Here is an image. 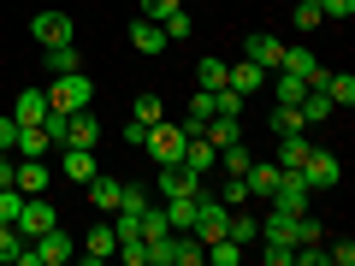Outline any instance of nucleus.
I'll list each match as a JSON object with an SVG mask.
<instances>
[{"label":"nucleus","mask_w":355,"mask_h":266,"mask_svg":"<svg viewBox=\"0 0 355 266\" xmlns=\"http://www.w3.org/2000/svg\"><path fill=\"white\" fill-rule=\"evenodd\" d=\"M207 260H214V266H237V260H243V242H231V237L207 242Z\"/></svg>","instance_id":"nucleus-34"},{"label":"nucleus","mask_w":355,"mask_h":266,"mask_svg":"<svg viewBox=\"0 0 355 266\" xmlns=\"http://www.w3.org/2000/svg\"><path fill=\"white\" fill-rule=\"evenodd\" d=\"M12 142H18V125H12V113L0 118V154H12Z\"/></svg>","instance_id":"nucleus-42"},{"label":"nucleus","mask_w":355,"mask_h":266,"mask_svg":"<svg viewBox=\"0 0 355 266\" xmlns=\"http://www.w3.org/2000/svg\"><path fill=\"white\" fill-rule=\"evenodd\" d=\"M296 130H308V125H302V113L279 101V107H272V136H296Z\"/></svg>","instance_id":"nucleus-30"},{"label":"nucleus","mask_w":355,"mask_h":266,"mask_svg":"<svg viewBox=\"0 0 355 266\" xmlns=\"http://www.w3.org/2000/svg\"><path fill=\"white\" fill-rule=\"evenodd\" d=\"M254 242H284V249H296V213H279V207H272V213L261 219V237Z\"/></svg>","instance_id":"nucleus-15"},{"label":"nucleus","mask_w":355,"mask_h":266,"mask_svg":"<svg viewBox=\"0 0 355 266\" xmlns=\"http://www.w3.org/2000/svg\"><path fill=\"white\" fill-rule=\"evenodd\" d=\"M95 142H101V118L89 113V107L65 113V148H95Z\"/></svg>","instance_id":"nucleus-9"},{"label":"nucleus","mask_w":355,"mask_h":266,"mask_svg":"<svg viewBox=\"0 0 355 266\" xmlns=\"http://www.w3.org/2000/svg\"><path fill=\"white\" fill-rule=\"evenodd\" d=\"M142 148L154 154V166H178V154H184V125H148V136H142Z\"/></svg>","instance_id":"nucleus-3"},{"label":"nucleus","mask_w":355,"mask_h":266,"mask_svg":"<svg viewBox=\"0 0 355 266\" xmlns=\"http://www.w3.org/2000/svg\"><path fill=\"white\" fill-rule=\"evenodd\" d=\"M308 148H314V142H308L302 130H296V136H279V166H284V172H291V166H302Z\"/></svg>","instance_id":"nucleus-27"},{"label":"nucleus","mask_w":355,"mask_h":266,"mask_svg":"<svg viewBox=\"0 0 355 266\" xmlns=\"http://www.w3.org/2000/svg\"><path fill=\"white\" fill-rule=\"evenodd\" d=\"M48 118V89H24L12 101V125H42Z\"/></svg>","instance_id":"nucleus-17"},{"label":"nucleus","mask_w":355,"mask_h":266,"mask_svg":"<svg viewBox=\"0 0 355 266\" xmlns=\"http://www.w3.org/2000/svg\"><path fill=\"white\" fill-rule=\"evenodd\" d=\"M53 225H60V207H53V202H36V195H24V213H18V237L36 242L42 231H53Z\"/></svg>","instance_id":"nucleus-5"},{"label":"nucleus","mask_w":355,"mask_h":266,"mask_svg":"<svg viewBox=\"0 0 355 266\" xmlns=\"http://www.w3.org/2000/svg\"><path fill=\"white\" fill-rule=\"evenodd\" d=\"M178 166H184V172H196V177L207 184V172L219 166V148L202 136V130H190V136H184V154H178Z\"/></svg>","instance_id":"nucleus-4"},{"label":"nucleus","mask_w":355,"mask_h":266,"mask_svg":"<svg viewBox=\"0 0 355 266\" xmlns=\"http://www.w3.org/2000/svg\"><path fill=\"white\" fill-rule=\"evenodd\" d=\"M30 254H36V266H65L77 254V242L65 237V225H53V231H42V237L30 242Z\"/></svg>","instance_id":"nucleus-6"},{"label":"nucleus","mask_w":355,"mask_h":266,"mask_svg":"<svg viewBox=\"0 0 355 266\" xmlns=\"http://www.w3.org/2000/svg\"><path fill=\"white\" fill-rule=\"evenodd\" d=\"M30 36H36L42 48H60V42H77V30H71L65 12H36L30 18Z\"/></svg>","instance_id":"nucleus-8"},{"label":"nucleus","mask_w":355,"mask_h":266,"mask_svg":"<svg viewBox=\"0 0 355 266\" xmlns=\"http://www.w3.org/2000/svg\"><path fill=\"white\" fill-rule=\"evenodd\" d=\"M142 136H148V125H142V118H130V125H125V142H130V148H142Z\"/></svg>","instance_id":"nucleus-45"},{"label":"nucleus","mask_w":355,"mask_h":266,"mask_svg":"<svg viewBox=\"0 0 355 266\" xmlns=\"http://www.w3.org/2000/svg\"><path fill=\"white\" fill-rule=\"evenodd\" d=\"M266 260H272V266H291L296 249H284V242H266Z\"/></svg>","instance_id":"nucleus-44"},{"label":"nucleus","mask_w":355,"mask_h":266,"mask_svg":"<svg viewBox=\"0 0 355 266\" xmlns=\"http://www.w3.org/2000/svg\"><path fill=\"white\" fill-rule=\"evenodd\" d=\"M225 83H231V89H243V95H254V89L266 83V71H261V65H254V60H237V65H231V71H225Z\"/></svg>","instance_id":"nucleus-22"},{"label":"nucleus","mask_w":355,"mask_h":266,"mask_svg":"<svg viewBox=\"0 0 355 266\" xmlns=\"http://www.w3.org/2000/svg\"><path fill=\"white\" fill-rule=\"evenodd\" d=\"M272 95H279L284 107H296V101L308 95V77H296V71H279V77H272Z\"/></svg>","instance_id":"nucleus-25"},{"label":"nucleus","mask_w":355,"mask_h":266,"mask_svg":"<svg viewBox=\"0 0 355 266\" xmlns=\"http://www.w3.org/2000/svg\"><path fill=\"white\" fill-rule=\"evenodd\" d=\"M178 6H184V0H142V12H148V18H154V24H160V18H166V12H178Z\"/></svg>","instance_id":"nucleus-41"},{"label":"nucleus","mask_w":355,"mask_h":266,"mask_svg":"<svg viewBox=\"0 0 355 266\" xmlns=\"http://www.w3.org/2000/svg\"><path fill=\"white\" fill-rule=\"evenodd\" d=\"M12 154H18V160H48V154H53V136H48L42 125H18Z\"/></svg>","instance_id":"nucleus-11"},{"label":"nucleus","mask_w":355,"mask_h":266,"mask_svg":"<svg viewBox=\"0 0 355 266\" xmlns=\"http://www.w3.org/2000/svg\"><path fill=\"white\" fill-rule=\"evenodd\" d=\"M160 30H166V42H190V30H196V18L184 12V6H178V12H166V18H160Z\"/></svg>","instance_id":"nucleus-29"},{"label":"nucleus","mask_w":355,"mask_h":266,"mask_svg":"<svg viewBox=\"0 0 355 266\" xmlns=\"http://www.w3.org/2000/svg\"><path fill=\"white\" fill-rule=\"evenodd\" d=\"M308 202H314V190H308L302 166H291V172L279 166V184H272V207H279V213H308Z\"/></svg>","instance_id":"nucleus-2"},{"label":"nucleus","mask_w":355,"mask_h":266,"mask_svg":"<svg viewBox=\"0 0 355 266\" xmlns=\"http://www.w3.org/2000/svg\"><path fill=\"white\" fill-rule=\"evenodd\" d=\"M119 254H125L130 266H148V242H142V237H130V242H119Z\"/></svg>","instance_id":"nucleus-39"},{"label":"nucleus","mask_w":355,"mask_h":266,"mask_svg":"<svg viewBox=\"0 0 355 266\" xmlns=\"http://www.w3.org/2000/svg\"><path fill=\"white\" fill-rule=\"evenodd\" d=\"M279 53H284V42H279V36L254 30V36H249V53H243V60H254L261 71H279Z\"/></svg>","instance_id":"nucleus-16"},{"label":"nucleus","mask_w":355,"mask_h":266,"mask_svg":"<svg viewBox=\"0 0 355 266\" xmlns=\"http://www.w3.org/2000/svg\"><path fill=\"white\" fill-rule=\"evenodd\" d=\"M18 249H24V237H18V225H0V260H18Z\"/></svg>","instance_id":"nucleus-37"},{"label":"nucleus","mask_w":355,"mask_h":266,"mask_svg":"<svg viewBox=\"0 0 355 266\" xmlns=\"http://www.w3.org/2000/svg\"><path fill=\"white\" fill-rule=\"evenodd\" d=\"M355 260V242L349 237H343V242H331V249H326V266H349Z\"/></svg>","instance_id":"nucleus-40"},{"label":"nucleus","mask_w":355,"mask_h":266,"mask_svg":"<svg viewBox=\"0 0 355 266\" xmlns=\"http://www.w3.org/2000/svg\"><path fill=\"white\" fill-rule=\"evenodd\" d=\"M83 190H89V202L101 207V213H119V195H125V184H119V177H101V172H95Z\"/></svg>","instance_id":"nucleus-18"},{"label":"nucleus","mask_w":355,"mask_h":266,"mask_svg":"<svg viewBox=\"0 0 355 266\" xmlns=\"http://www.w3.org/2000/svg\"><path fill=\"white\" fill-rule=\"evenodd\" d=\"M225 71H231L225 60H202L196 65V89H225Z\"/></svg>","instance_id":"nucleus-31"},{"label":"nucleus","mask_w":355,"mask_h":266,"mask_svg":"<svg viewBox=\"0 0 355 266\" xmlns=\"http://www.w3.org/2000/svg\"><path fill=\"white\" fill-rule=\"evenodd\" d=\"M302 177H308V190H331V184L343 177V166H338V154H331V148H308Z\"/></svg>","instance_id":"nucleus-7"},{"label":"nucleus","mask_w":355,"mask_h":266,"mask_svg":"<svg viewBox=\"0 0 355 266\" xmlns=\"http://www.w3.org/2000/svg\"><path fill=\"white\" fill-rule=\"evenodd\" d=\"M130 118H142V125H160V118H166V101H160V95H137Z\"/></svg>","instance_id":"nucleus-33"},{"label":"nucleus","mask_w":355,"mask_h":266,"mask_svg":"<svg viewBox=\"0 0 355 266\" xmlns=\"http://www.w3.org/2000/svg\"><path fill=\"white\" fill-rule=\"evenodd\" d=\"M202 177L184 172V166H160V184H154V202H172V195H196Z\"/></svg>","instance_id":"nucleus-10"},{"label":"nucleus","mask_w":355,"mask_h":266,"mask_svg":"<svg viewBox=\"0 0 355 266\" xmlns=\"http://www.w3.org/2000/svg\"><path fill=\"white\" fill-rule=\"evenodd\" d=\"M60 172L71 177V184H89V177L101 172V166H95V148H60Z\"/></svg>","instance_id":"nucleus-14"},{"label":"nucleus","mask_w":355,"mask_h":266,"mask_svg":"<svg viewBox=\"0 0 355 266\" xmlns=\"http://www.w3.org/2000/svg\"><path fill=\"white\" fill-rule=\"evenodd\" d=\"M130 48L137 53H166V30L154 24V18H137V24H130Z\"/></svg>","instance_id":"nucleus-20"},{"label":"nucleus","mask_w":355,"mask_h":266,"mask_svg":"<svg viewBox=\"0 0 355 266\" xmlns=\"http://www.w3.org/2000/svg\"><path fill=\"white\" fill-rule=\"evenodd\" d=\"M89 101H95V83H89L83 71H60L53 77V89H48L53 113H77V107H89Z\"/></svg>","instance_id":"nucleus-1"},{"label":"nucleus","mask_w":355,"mask_h":266,"mask_svg":"<svg viewBox=\"0 0 355 266\" xmlns=\"http://www.w3.org/2000/svg\"><path fill=\"white\" fill-rule=\"evenodd\" d=\"M48 71H83V53H77V42H60V48H48Z\"/></svg>","instance_id":"nucleus-26"},{"label":"nucleus","mask_w":355,"mask_h":266,"mask_svg":"<svg viewBox=\"0 0 355 266\" xmlns=\"http://www.w3.org/2000/svg\"><path fill=\"white\" fill-rule=\"evenodd\" d=\"M154 207V195L142 190V184H125V195H119V213H148Z\"/></svg>","instance_id":"nucleus-32"},{"label":"nucleus","mask_w":355,"mask_h":266,"mask_svg":"<svg viewBox=\"0 0 355 266\" xmlns=\"http://www.w3.org/2000/svg\"><path fill=\"white\" fill-rule=\"evenodd\" d=\"M196 202H202V190H196V195H172V202H166L172 231H190V225H196Z\"/></svg>","instance_id":"nucleus-23"},{"label":"nucleus","mask_w":355,"mask_h":266,"mask_svg":"<svg viewBox=\"0 0 355 266\" xmlns=\"http://www.w3.org/2000/svg\"><path fill=\"white\" fill-rule=\"evenodd\" d=\"M243 184H249V195L254 202H272V184H279V160L266 166V160H254L249 172H243Z\"/></svg>","instance_id":"nucleus-19"},{"label":"nucleus","mask_w":355,"mask_h":266,"mask_svg":"<svg viewBox=\"0 0 355 266\" xmlns=\"http://www.w3.org/2000/svg\"><path fill=\"white\" fill-rule=\"evenodd\" d=\"M326 95H331V107H355V77L349 71H326Z\"/></svg>","instance_id":"nucleus-28"},{"label":"nucleus","mask_w":355,"mask_h":266,"mask_svg":"<svg viewBox=\"0 0 355 266\" xmlns=\"http://www.w3.org/2000/svg\"><path fill=\"white\" fill-rule=\"evenodd\" d=\"M291 18H296V30H314L326 12H320V0H296V12H291Z\"/></svg>","instance_id":"nucleus-36"},{"label":"nucleus","mask_w":355,"mask_h":266,"mask_svg":"<svg viewBox=\"0 0 355 266\" xmlns=\"http://www.w3.org/2000/svg\"><path fill=\"white\" fill-rule=\"evenodd\" d=\"M279 71H296V77H308V83H326V65H320L308 48H284L279 53Z\"/></svg>","instance_id":"nucleus-12"},{"label":"nucleus","mask_w":355,"mask_h":266,"mask_svg":"<svg viewBox=\"0 0 355 266\" xmlns=\"http://www.w3.org/2000/svg\"><path fill=\"white\" fill-rule=\"evenodd\" d=\"M77 254H83V260H107V254H119V237H113V225H95V231L83 237V249H77Z\"/></svg>","instance_id":"nucleus-21"},{"label":"nucleus","mask_w":355,"mask_h":266,"mask_svg":"<svg viewBox=\"0 0 355 266\" xmlns=\"http://www.w3.org/2000/svg\"><path fill=\"white\" fill-rule=\"evenodd\" d=\"M18 213H24V190H0V225H18Z\"/></svg>","instance_id":"nucleus-35"},{"label":"nucleus","mask_w":355,"mask_h":266,"mask_svg":"<svg viewBox=\"0 0 355 266\" xmlns=\"http://www.w3.org/2000/svg\"><path fill=\"white\" fill-rule=\"evenodd\" d=\"M219 166H225V172L231 177H243V172H249V166H254V154H249V142H225V148H219Z\"/></svg>","instance_id":"nucleus-24"},{"label":"nucleus","mask_w":355,"mask_h":266,"mask_svg":"<svg viewBox=\"0 0 355 266\" xmlns=\"http://www.w3.org/2000/svg\"><path fill=\"white\" fill-rule=\"evenodd\" d=\"M219 202H225V207H249V184H243V177H231L225 190H219Z\"/></svg>","instance_id":"nucleus-38"},{"label":"nucleus","mask_w":355,"mask_h":266,"mask_svg":"<svg viewBox=\"0 0 355 266\" xmlns=\"http://www.w3.org/2000/svg\"><path fill=\"white\" fill-rule=\"evenodd\" d=\"M320 12H326V18H349L355 0H320Z\"/></svg>","instance_id":"nucleus-43"},{"label":"nucleus","mask_w":355,"mask_h":266,"mask_svg":"<svg viewBox=\"0 0 355 266\" xmlns=\"http://www.w3.org/2000/svg\"><path fill=\"white\" fill-rule=\"evenodd\" d=\"M12 184L24 195H48V184H53V172H48V160H18V172H12Z\"/></svg>","instance_id":"nucleus-13"}]
</instances>
